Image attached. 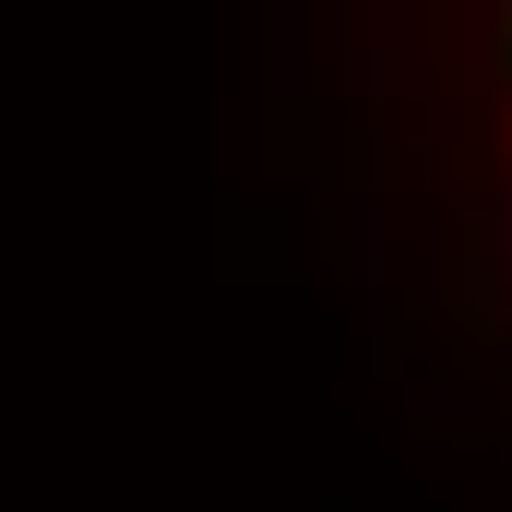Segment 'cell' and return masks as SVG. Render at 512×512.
Segmentation results:
<instances>
[{
  "label": "cell",
  "mask_w": 512,
  "mask_h": 512,
  "mask_svg": "<svg viewBox=\"0 0 512 512\" xmlns=\"http://www.w3.org/2000/svg\"><path fill=\"white\" fill-rule=\"evenodd\" d=\"M489 239H501V274H512V191L489 203Z\"/></svg>",
  "instance_id": "1"
}]
</instances>
